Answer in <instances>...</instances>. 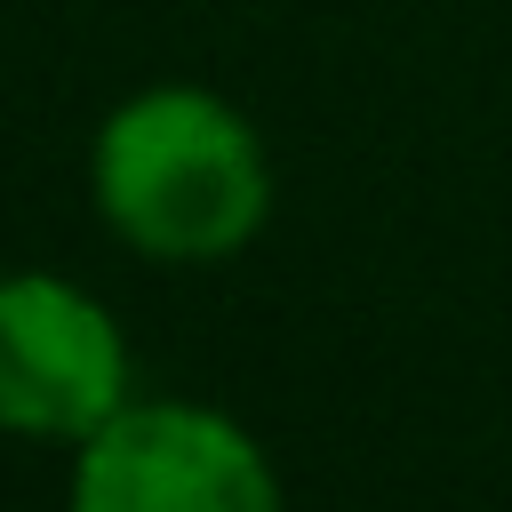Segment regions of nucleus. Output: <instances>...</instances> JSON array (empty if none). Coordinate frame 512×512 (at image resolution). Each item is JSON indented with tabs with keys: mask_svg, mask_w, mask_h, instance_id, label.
I'll return each instance as SVG.
<instances>
[{
	"mask_svg": "<svg viewBox=\"0 0 512 512\" xmlns=\"http://www.w3.org/2000/svg\"><path fill=\"white\" fill-rule=\"evenodd\" d=\"M64 512H288L256 432L200 400H128L72 448Z\"/></svg>",
	"mask_w": 512,
	"mask_h": 512,
	"instance_id": "2",
	"label": "nucleus"
},
{
	"mask_svg": "<svg viewBox=\"0 0 512 512\" xmlns=\"http://www.w3.org/2000/svg\"><path fill=\"white\" fill-rule=\"evenodd\" d=\"M96 216L152 264H224L272 216V160L216 88H136L88 144Z\"/></svg>",
	"mask_w": 512,
	"mask_h": 512,
	"instance_id": "1",
	"label": "nucleus"
},
{
	"mask_svg": "<svg viewBox=\"0 0 512 512\" xmlns=\"http://www.w3.org/2000/svg\"><path fill=\"white\" fill-rule=\"evenodd\" d=\"M128 400L120 320L64 272H0V432L80 448Z\"/></svg>",
	"mask_w": 512,
	"mask_h": 512,
	"instance_id": "3",
	"label": "nucleus"
}]
</instances>
